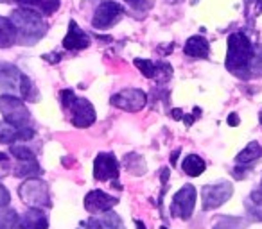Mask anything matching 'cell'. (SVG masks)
I'll list each match as a JSON object with an SVG mask.
<instances>
[{
	"instance_id": "cell-21",
	"label": "cell",
	"mask_w": 262,
	"mask_h": 229,
	"mask_svg": "<svg viewBox=\"0 0 262 229\" xmlns=\"http://www.w3.org/2000/svg\"><path fill=\"white\" fill-rule=\"evenodd\" d=\"M40 174H41V167L36 160L16 161V165L13 167V175H16V177H36Z\"/></svg>"
},
{
	"instance_id": "cell-19",
	"label": "cell",
	"mask_w": 262,
	"mask_h": 229,
	"mask_svg": "<svg viewBox=\"0 0 262 229\" xmlns=\"http://www.w3.org/2000/svg\"><path fill=\"white\" fill-rule=\"evenodd\" d=\"M135 66L142 72L144 77H149V79H157L160 77V73L164 72V68H167V63L164 61H149V59H142V58H135Z\"/></svg>"
},
{
	"instance_id": "cell-22",
	"label": "cell",
	"mask_w": 262,
	"mask_h": 229,
	"mask_svg": "<svg viewBox=\"0 0 262 229\" xmlns=\"http://www.w3.org/2000/svg\"><path fill=\"white\" fill-rule=\"evenodd\" d=\"M16 43V33L11 20L0 16V48H9Z\"/></svg>"
},
{
	"instance_id": "cell-3",
	"label": "cell",
	"mask_w": 262,
	"mask_h": 229,
	"mask_svg": "<svg viewBox=\"0 0 262 229\" xmlns=\"http://www.w3.org/2000/svg\"><path fill=\"white\" fill-rule=\"evenodd\" d=\"M59 98H61L63 109L70 113V122L74 128L84 129L90 128L95 122V109L90 104V100L77 97L72 90H63L59 93Z\"/></svg>"
},
{
	"instance_id": "cell-28",
	"label": "cell",
	"mask_w": 262,
	"mask_h": 229,
	"mask_svg": "<svg viewBox=\"0 0 262 229\" xmlns=\"http://www.w3.org/2000/svg\"><path fill=\"white\" fill-rule=\"evenodd\" d=\"M248 224L246 218L241 217H221V220L214 225V229H244Z\"/></svg>"
},
{
	"instance_id": "cell-2",
	"label": "cell",
	"mask_w": 262,
	"mask_h": 229,
	"mask_svg": "<svg viewBox=\"0 0 262 229\" xmlns=\"http://www.w3.org/2000/svg\"><path fill=\"white\" fill-rule=\"evenodd\" d=\"M251 58L253 45L244 33H233L228 36V52H226V70L241 79L251 77Z\"/></svg>"
},
{
	"instance_id": "cell-5",
	"label": "cell",
	"mask_w": 262,
	"mask_h": 229,
	"mask_svg": "<svg viewBox=\"0 0 262 229\" xmlns=\"http://www.w3.org/2000/svg\"><path fill=\"white\" fill-rule=\"evenodd\" d=\"M0 113L8 124L16 128H31V111L24 100L15 95H2L0 97Z\"/></svg>"
},
{
	"instance_id": "cell-39",
	"label": "cell",
	"mask_w": 262,
	"mask_h": 229,
	"mask_svg": "<svg viewBox=\"0 0 262 229\" xmlns=\"http://www.w3.org/2000/svg\"><path fill=\"white\" fill-rule=\"evenodd\" d=\"M160 229H169V227H165V225H162V227Z\"/></svg>"
},
{
	"instance_id": "cell-38",
	"label": "cell",
	"mask_w": 262,
	"mask_h": 229,
	"mask_svg": "<svg viewBox=\"0 0 262 229\" xmlns=\"http://www.w3.org/2000/svg\"><path fill=\"white\" fill-rule=\"evenodd\" d=\"M0 2H2V4H6V2H13V0H0Z\"/></svg>"
},
{
	"instance_id": "cell-34",
	"label": "cell",
	"mask_w": 262,
	"mask_h": 229,
	"mask_svg": "<svg viewBox=\"0 0 262 229\" xmlns=\"http://www.w3.org/2000/svg\"><path fill=\"white\" fill-rule=\"evenodd\" d=\"M127 4H131L133 8H139V6H142V2L144 0H126Z\"/></svg>"
},
{
	"instance_id": "cell-9",
	"label": "cell",
	"mask_w": 262,
	"mask_h": 229,
	"mask_svg": "<svg viewBox=\"0 0 262 229\" xmlns=\"http://www.w3.org/2000/svg\"><path fill=\"white\" fill-rule=\"evenodd\" d=\"M146 102L147 95L139 88H126V90H120L119 93H115L112 97V106L129 113L140 111L146 106Z\"/></svg>"
},
{
	"instance_id": "cell-16",
	"label": "cell",
	"mask_w": 262,
	"mask_h": 229,
	"mask_svg": "<svg viewBox=\"0 0 262 229\" xmlns=\"http://www.w3.org/2000/svg\"><path fill=\"white\" fill-rule=\"evenodd\" d=\"M258 158H262V145H260V143H257V142H250L235 156V163H237V167H239V168L248 170V168H251V165H253Z\"/></svg>"
},
{
	"instance_id": "cell-35",
	"label": "cell",
	"mask_w": 262,
	"mask_h": 229,
	"mask_svg": "<svg viewBox=\"0 0 262 229\" xmlns=\"http://www.w3.org/2000/svg\"><path fill=\"white\" fill-rule=\"evenodd\" d=\"M172 118L180 120V118H182V109H174V111H172Z\"/></svg>"
},
{
	"instance_id": "cell-25",
	"label": "cell",
	"mask_w": 262,
	"mask_h": 229,
	"mask_svg": "<svg viewBox=\"0 0 262 229\" xmlns=\"http://www.w3.org/2000/svg\"><path fill=\"white\" fill-rule=\"evenodd\" d=\"M0 229H20V215L13 208L0 210Z\"/></svg>"
},
{
	"instance_id": "cell-10",
	"label": "cell",
	"mask_w": 262,
	"mask_h": 229,
	"mask_svg": "<svg viewBox=\"0 0 262 229\" xmlns=\"http://www.w3.org/2000/svg\"><path fill=\"white\" fill-rule=\"evenodd\" d=\"M119 160L112 152H101L94 160V177L97 181H117L119 177Z\"/></svg>"
},
{
	"instance_id": "cell-1",
	"label": "cell",
	"mask_w": 262,
	"mask_h": 229,
	"mask_svg": "<svg viewBox=\"0 0 262 229\" xmlns=\"http://www.w3.org/2000/svg\"><path fill=\"white\" fill-rule=\"evenodd\" d=\"M16 33V43L20 45H36L47 34V23L40 13L33 9L20 8L15 9L9 16Z\"/></svg>"
},
{
	"instance_id": "cell-7",
	"label": "cell",
	"mask_w": 262,
	"mask_h": 229,
	"mask_svg": "<svg viewBox=\"0 0 262 229\" xmlns=\"http://www.w3.org/2000/svg\"><path fill=\"white\" fill-rule=\"evenodd\" d=\"M233 186L228 181L215 183V185H207L201 190V197H203V210L210 211L225 204L226 200L232 197Z\"/></svg>"
},
{
	"instance_id": "cell-36",
	"label": "cell",
	"mask_w": 262,
	"mask_h": 229,
	"mask_svg": "<svg viewBox=\"0 0 262 229\" xmlns=\"http://www.w3.org/2000/svg\"><path fill=\"white\" fill-rule=\"evenodd\" d=\"M135 225H137V229H146V224H144L142 220H135Z\"/></svg>"
},
{
	"instance_id": "cell-13",
	"label": "cell",
	"mask_w": 262,
	"mask_h": 229,
	"mask_svg": "<svg viewBox=\"0 0 262 229\" xmlns=\"http://www.w3.org/2000/svg\"><path fill=\"white\" fill-rule=\"evenodd\" d=\"M88 45H90L88 34L84 33L74 20H70L69 33H67V36L63 38V47H65L67 50H83V48H86Z\"/></svg>"
},
{
	"instance_id": "cell-27",
	"label": "cell",
	"mask_w": 262,
	"mask_h": 229,
	"mask_svg": "<svg viewBox=\"0 0 262 229\" xmlns=\"http://www.w3.org/2000/svg\"><path fill=\"white\" fill-rule=\"evenodd\" d=\"M102 229H124V224L120 217L113 211H104L101 218H97Z\"/></svg>"
},
{
	"instance_id": "cell-26",
	"label": "cell",
	"mask_w": 262,
	"mask_h": 229,
	"mask_svg": "<svg viewBox=\"0 0 262 229\" xmlns=\"http://www.w3.org/2000/svg\"><path fill=\"white\" fill-rule=\"evenodd\" d=\"M124 165H126V168L131 174L142 175L144 172H146V161H144V158H140L139 154H129V156L124 160Z\"/></svg>"
},
{
	"instance_id": "cell-12",
	"label": "cell",
	"mask_w": 262,
	"mask_h": 229,
	"mask_svg": "<svg viewBox=\"0 0 262 229\" xmlns=\"http://www.w3.org/2000/svg\"><path fill=\"white\" fill-rule=\"evenodd\" d=\"M34 136L33 128H16L8 124L6 120H0V143H16L27 142Z\"/></svg>"
},
{
	"instance_id": "cell-40",
	"label": "cell",
	"mask_w": 262,
	"mask_h": 229,
	"mask_svg": "<svg viewBox=\"0 0 262 229\" xmlns=\"http://www.w3.org/2000/svg\"><path fill=\"white\" fill-rule=\"evenodd\" d=\"M260 124H262V111H260Z\"/></svg>"
},
{
	"instance_id": "cell-8",
	"label": "cell",
	"mask_w": 262,
	"mask_h": 229,
	"mask_svg": "<svg viewBox=\"0 0 262 229\" xmlns=\"http://www.w3.org/2000/svg\"><path fill=\"white\" fill-rule=\"evenodd\" d=\"M194 206H196V188L192 185H185L183 188L178 190V193L172 199L171 215L176 218H182V220H187L192 215Z\"/></svg>"
},
{
	"instance_id": "cell-29",
	"label": "cell",
	"mask_w": 262,
	"mask_h": 229,
	"mask_svg": "<svg viewBox=\"0 0 262 229\" xmlns=\"http://www.w3.org/2000/svg\"><path fill=\"white\" fill-rule=\"evenodd\" d=\"M11 156L16 161H29V160H36L34 152L29 149L27 145H13L11 147Z\"/></svg>"
},
{
	"instance_id": "cell-32",
	"label": "cell",
	"mask_w": 262,
	"mask_h": 229,
	"mask_svg": "<svg viewBox=\"0 0 262 229\" xmlns=\"http://www.w3.org/2000/svg\"><path fill=\"white\" fill-rule=\"evenodd\" d=\"M77 229H102V227H101V224H99L97 218H88V220L81 222Z\"/></svg>"
},
{
	"instance_id": "cell-30",
	"label": "cell",
	"mask_w": 262,
	"mask_h": 229,
	"mask_svg": "<svg viewBox=\"0 0 262 229\" xmlns=\"http://www.w3.org/2000/svg\"><path fill=\"white\" fill-rule=\"evenodd\" d=\"M251 75H262V47L253 50V58H251Z\"/></svg>"
},
{
	"instance_id": "cell-15",
	"label": "cell",
	"mask_w": 262,
	"mask_h": 229,
	"mask_svg": "<svg viewBox=\"0 0 262 229\" xmlns=\"http://www.w3.org/2000/svg\"><path fill=\"white\" fill-rule=\"evenodd\" d=\"M20 229H49V218L40 208H29L20 217Z\"/></svg>"
},
{
	"instance_id": "cell-37",
	"label": "cell",
	"mask_w": 262,
	"mask_h": 229,
	"mask_svg": "<svg viewBox=\"0 0 262 229\" xmlns=\"http://www.w3.org/2000/svg\"><path fill=\"white\" fill-rule=\"evenodd\" d=\"M255 2H257V6H258V9H260V11H262V0H255Z\"/></svg>"
},
{
	"instance_id": "cell-14",
	"label": "cell",
	"mask_w": 262,
	"mask_h": 229,
	"mask_svg": "<svg viewBox=\"0 0 262 229\" xmlns=\"http://www.w3.org/2000/svg\"><path fill=\"white\" fill-rule=\"evenodd\" d=\"M20 70L15 65L0 61V91H16L20 88Z\"/></svg>"
},
{
	"instance_id": "cell-4",
	"label": "cell",
	"mask_w": 262,
	"mask_h": 229,
	"mask_svg": "<svg viewBox=\"0 0 262 229\" xmlns=\"http://www.w3.org/2000/svg\"><path fill=\"white\" fill-rule=\"evenodd\" d=\"M18 195L27 206L31 208H51V193H49V185L38 177H29L24 181L18 188Z\"/></svg>"
},
{
	"instance_id": "cell-11",
	"label": "cell",
	"mask_w": 262,
	"mask_h": 229,
	"mask_svg": "<svg viewBox=\"0 0 262 229\" xmlns=\"http://www.w3.org/2000/svg\"><path fill=\"white\" fill-rule=\"evenodd\" d=\"M117 204H119V200H117L115 197L104 193L102 190H92V192L84 197V208H86V211L92 215L110 211L113 206H117Z\"/></svg>"
},
{
	"instance_id": "cell-31",
	"label": "cell",
	"mask_w": 262,
	"mask_h": 229,
	"mask_svg": "<svg viewBox=\"0 0 262 229\" xmlns=\"http://www.w3.org/2000/svg\"><path fill=\"white\" fill-rule=\"evenodd\" d=\"M9 200H11V195H9L8 188L4 185H0V208L9 206Z\"/></svg>"
},
{
	"instance_id": "cell-20",
	"label": "cell",
	"mask_w": 262,
	"mask_h": 229,
	"mask_svg": "<svg viewBox=\"0 0 262 229\" xmlns=\"http://www.w3.org/2000/svg\"><path fill=\"white\" fill-rule=\"evenodd\" d=\"M246 211L250 220L262 222V188L250 193V197L246 199Z\"/></svg>"
},
{
	"instance_id": "cell-17",
	"label": "cell",
	"mask_w": 262,
	"mask_h": 229,
	"mask_svg": "<svg viewBox=\"0 0 262 229\" xmlns=\"http://www.w3.org/2000/svg\"><path fill=\"white\" fill-rule=\"evenodd\" d=\"M18 4H22L24 8L33 9V11L40 13V15H54L61 6V0H16Z\"/></svg>"
},
{
	"instance_id": "cell-23",
	"label": "cell",
	"mask_w": 262,
	"mask_h": 229,
	"mask_svg": "<svg viewBox=\"0 0 262 229\" xmlns=\"http://www.w3.org/2000/svg\"><path fill=\"white\" fill-rule=\"evenodd\" d=\"M182 168L187 175H192V177H198V175L203 174V170L207 168V163H205L203 158H200L198 154H190L183 160Z\"/></svg>"
},
{
	"instance_id": "cell-24",
	"label": "cell",
	"mask_w": 262,
	"mask_h": 229,
	"mask_svg": "<svg viewBox=\"0 0 262 229\" xmlns=\"http://www.w3.org/2000/svg\"><path fill=\"white\" fill-rule=\"evenodd\" d=\"M20 95H22L24 100H29V102H38L40 100V91H38V88L34 86V83L29 79L27 75L20 77V88H18Z\"/></svg>"
},
{
	"instance_id": "cell-33",
	"label": "cell",
	"mask_w": 262,
	"mask_h": 229,
	"mask_svg": "<svg viewBox=\"0 0 262 229\" xmlns=\"http://www.w3.org/2000/svg\"><path fill=\"white\" fill-rule=\"evenodd\" d=\"M239 124H241V120H239V117H237V113H232L228 117V125L230 128H237Z\"/></svg>"
},
{
	"instance_id": "cell-18",
	"label": "cell",
	"mask_w": 262,
	"mask_h": 229,
	"mask_svg": "<svg viewBox=\"0 0 262 229\" xmlns=\"http://www.w3.org/2000/svg\"><path fill=\"white\" fill-rule=\"evenodd\" d=\"M185 54L190 58H198V59H205L208 58V41L203 36H192L187 40L185 43Z\"/></svg>"
},
{
	"instance_id": "cell-6",
	"label": "cell",
	"mask_w": 262,
	"mask_h": 229,
	"mask_svg": "<svg viewBox=\"0 0 262 229\" xmlns=\"http://www.w3.org/2000/svg\"><path fill=\"white\" fill-rule=\"evenodd\" d=\"M124 15V8L119 2H113V0H106L95 9L94 18H92V26L95 29L106 31L110 27H113Z\"/></svg>"
}]
</instances>
